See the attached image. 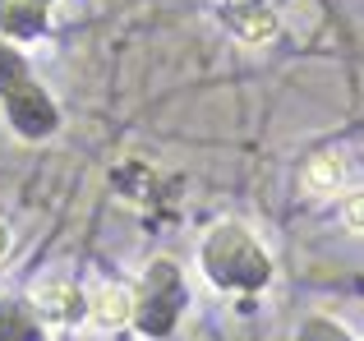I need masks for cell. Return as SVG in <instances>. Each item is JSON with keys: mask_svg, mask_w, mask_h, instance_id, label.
<instances>
[{"mask_svg": "<svg viewBox=\"0 0 364 341\" xmlns=\"http://www.w3.org/2000/svg\"><path fill=\"white\" fill-rule=\"evenodd\" d=\"M226 18H231V33L249 46L272 42V37L282 33V18H277V9L267 5V0H240V5H231Z\"/></svg>", "mask_w": 364, "mask_h": 341, "instance_id": "6da1fadb", "label": "cell"}, {"mask_svg": "<svg viewBox=\"0 0 364 341\" xmlns=\"http://www.w3.org/2000/svg\"><path fill=\"white\" fill-rule=\"evenodd\" d=\"M33 305L51 328H70V323H79V314H83V296H79V286H70V281H46V286L33 296Z\"/></svg>", "mask_w": 364, "mask_h": 341, "instance_id": "7a4b0ae2", "label": "cell"}, {"mask_svg": "<svg viewBox=\"0 0 364 341\" xmlns=\"http://www.w3.org/2000/svg\"><path fill=\"white\" fill-rule=\"evenodd\" d=\"M88 318L102 328V332H120V328H129L134 318V300L124 286H102L97 296L88 300Z\"/></svg>", "mask_w": 364, "mask_h": 341, "instance_id": "3957f363", "label": "cell"}, {"mask_svg": "<svg viewBox=\"0 0 364 341\" xmlns=\"http://www.w3.org/2000/svg\"><path fill=\"white\" fill-rule=\"evenodd\" d=\"M341 185H346V157H341V153H318V157H309V166H304V189H309L314 198L341 194Z\"/></svg>", "mask_w": 364, "mask_h": 341, "instance_id": "277c9868", "label": "cell"}, {"mask_svg": "<svg viewBox=\"0 0 364 341\" xmlns=\"http://www.w3.org/2000/svg\"><path fill=\"white\" fill-rule=\"evenodd\" d=\"M341 222L355 235H364V189H350V194L341 198Z\"/></svg>", "mask_w": 364, "mask_h": 341, "instance_id": "5b68a950", "label": "cell"}, {"mask_svg": "<svg viewBox=\"0 0 364 341\" xmlns=\"http://www.w3.org/2000/svg\"><path fill=\"white\" fill-rule=\"evenodd\" d=\"M9 249H14V231H9V222H0V263L9 259Z\"/></svg>", "mask_w": 364, "mask_h": 341, "instance_id": "8992f818", "label": "cell"}, {"mask_svg": "<svg viewBox=\"0 0 364 341\" xmlns=\"http://www.w3.org/2000/svg\"><path fill=\"white\" fill-rule=\"evenodd\" d=\"M360 341H364V337H360Z\"/></svg>", "mask_w": 364, "mask_h": 341, "instance_id": "52a82bcc", "label": "cell"}]
</instances>
